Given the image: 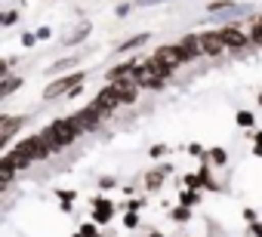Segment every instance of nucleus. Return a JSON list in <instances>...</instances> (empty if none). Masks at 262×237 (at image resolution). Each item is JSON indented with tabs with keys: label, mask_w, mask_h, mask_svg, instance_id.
<instances>
[{
	"label": "nucleus",
	"mask_w": 262,
	"mask_h": 237,
	"mask_svg": "<svg viewBox=\"0 0 262 237\" xmlns=\"http://www.w3.org/2000/svg\"><path fill=\"white\" fill-rule=\"evenodd\" d=\"M68 121L74 124V130H77V133H86V130H96V127L105 121V117H102V111H99V108H93V105H90V108H83L80 114L68 117Z\"/></svg>",
	"instance_id": "obj_1"
},
{
	"label": "nucleus",
	"mask_w": 262,
	"mask_h": 237,
	"mask_svg": "<svg viewBox=\"0 0 262 237\" xmlns=\"http://www.w3.org/2000/svg\"><path fill=\"white\" fill-rule=\"evenodd\" d=\"M111 89H114V96L120 99V105H133L136 102V96H139V86H136V80H111Z\"/></svg>",
	"instance_id": "obj_2"
},
{
	"label": "nucleus",
	"mask_w": 262,
	"mask_h": 237,
	"mask_svg": "<svg viewBox=\"0 0 262 237\" xmlns=\"http://www.w3.org/2000/svg\"><path fill=\"white\" fill-rule=\"evenodd\" d=\"M198 46H201L204 56H222V53H225V43H222L219 31H207V34H201V37H198Z\"/></svg>",
	"instance_id": "obj_3"
},
{
	"label": "nucleus",
	"mask_w": 262,
	"mask_h": 237,
	"mask_svg": "<svg viewBox=\"0 0 262 237\" xmlns=\"http://www.w3.org/2000/svg\"><path fill=\"white\" fill-rule=\"evenodd\" d=\"M155 59H158V62H161V65H164L170 74H173V71L182 65V53H179V46H161Z\"/></svg>",
	"instance_id": "obj_4"
},
{
	"label": "nucleus",
	"mask_w": 262,
	"mask_h": 237,
	"mask_svg": "<svg viewBox=\"0 0 262 237\" xmlns=\"http://www.w3.org/2000/svg\"><path fill=\"white\" fill-rule=\"evenodd\" d=\"M77 80H83V74H68V77H62V80L50 83V86L43 89V96H47V99H53V96H62V92L74 89V86H77Z\"/></svg>",
	"instance_id": "obj_5"
},
{
	"label": "nucleus",
	"mask_w": 262,
	"mask_h": 237,
	"mask_svg": "<svg viewBox=\"0 0 262 237\" xmlns=\"http://www.w3.org/2000/svg\"><path fill=\"white\" fill-rule=\"evenodd\" d=\"M117 105H120V99L114 96V89H111V86H108V89H102V92L96 96V102H93V108H99V111H102V117H108Z\"/></svg>",
	"instance_id": "obj_6"
},
{
	"label": "nucleus",
	"mask_w": 262,
	"mask_h": 237,
	"mask_svg": "<svg viewBox=\"0 0 262 237\" xmlns=\"http://www.w3.org/2000/svg\"><path fill=\"white\" fill-rule=\"evenodd\" d=\"M219 37H222V43L225 46H231V50H241V46H247V34L244 31H237V28H225V31H219Z\"/></svg>",
	"instance_id": "obj_7"
},
{
	"label": "nucleus",
	"mask_w": 262,
	"mask_h": 237,
	"mask_svg": "<svg viewBox=\"0 0 262 237\" xmlns=\"http://www.w3.org/2000/svg\"><path fill=\"white\" fill-rule=\"evenodd\" d=\"M111 216H114V206H111V200H93V222H96V225H99V222L105 225Z\"/></svg>",
	"instance_id": "obj_8"
},
{
	"label": "nucleus",
	"mask_w": 262,
	"mask_h": 237,
	"mask_svg": "<svg viewBox=\"0 0 262 237\" xmlns=\"http://www.w3.org/2000/svg\"><path fill=\"white\" fill-rule=\"evenodd\" d=\"M179 46V53H182V62H191V59H198L201 56V46H198V37H185L182 43H176Z\"/></svg>",
	"instance_id": "obj_9"
},
{
	"label": "nucleus",
	"mask_w": 262,
	"mask_h": 237,
	"mask_svg": "<svg viewBox=\"0 0 262 237\" xmlns=\"http://www.w3.org/2000/svg\"><path fill=\"white\" fill-rule=\"evenodd\" d=\"M19 124H22V121H19V117H16V121H7V124H4V130H0V148H4V145H7V142H10V139L16 136V130H19Z\"/></svg>",
	"instance_id": "obj_10"
},
{
	"label": "nucleus",
	"mask_w": 262,
	"mask_h": 237,
	"mask_svg": "<svg viewBox=\"0 0 262 237\" xmlns=\"http://www.w3.org/2000/svg\"><path fill=\"white\" fill-rule=\"evenodd\" d=\"M13 176H16V170L10 167V160L4 157V160H0V191H4L10 182H13Z\"/></svg>",
	"instance_id": "obj_11"
},
{
	"label": "nucleus",
	"mask_w": 262,
	"mask_h": 237,
	"mask_svg": "<svg viewBox=\"0 0 262 237\" xmlns=\"http://www.w3.org/2000/svg\"><path fill=\"white\" fill-rule=\"evenodd\" d=\"M19 86H22V77H7V83H0V99L10 96V92H16Z\"/></svg>",
	"instance_id": "obj_12"
},
{
	"label": "nucleus",
	"mask_w": 262,
	"mask_h": 237,
	"mask_svg": "<svg viewBox=\"0 0 262 237\" xmlns=\"http://www.w3.org/2000/svg\"><path fill=\"white\" fill-rule=\"evenodd\" d=\"M145 185H148V188H151V191H158V188H161V185H164V173H151V176H148V179H145Z\"/></svg>",
	"instance_id": "obj_13"
},
{
	"label": "nucleus",
	"mask_w": 262,
	"mask_h": 237,
	"mask_svg": "<svg viewBox=\"0 0 262 237\" xmlns=\"http://www.w3.org/2000/svg\"><path fill=\"white\" fill-rule=\"evenodd\" d=\"M182 203H185V206H194V203H201V194H194V191H185V194H182Z\"/></svg>",
	"instance_id": "obj_14"
},
{
	"label": "nucleus",
	"mask_w": 262,
	"mask_h": 237,
	"mask_svg": "<svg viewBox=\"0 0 262 237\" xmlns=\"http://www.w3.org/2000/svg\"><path fill=\"white\" fill-rule=\"evenodd\" d=\"M237 124H241V127H253V114H250V111H241V114H237Z\"/></svg>",
	"instance_id": "obj_15"
},
{
	"label": "nucleus",
	"mask_w": 262,
	"mask_h": 237,
	"mask_svg": "<svg viewBox=\"0 0 262 237\" xmlns=\"http://www.w3.org/2000/svg\"><path fill=\"white\" fill-rule=\"evenodd\" d=\"M250 40H253V43H259V46H262V22H259V25H256V28H253V31H250Z\"/></svg>",
	"instance_id": "obj_16"
},
{
	"label": "nucleus",
	"mask_w": 262,
	"mask_h": 237,
	"mask_svg": "<svg viewBox=\"0 0 262 237\" xmlns=\"http://www.w3.org/2000/svg\"><path fill=\"white\" fill-rule=\"evenodd\" d=\"M142 43H145V37H133V40H126V43H123L120 50L126 53V50H133V46H142Z\"/></svg>",
	"instance_id": "obj_17"
},
{
	"label": "nucleus",
	"mask_w": 262,
	"mask_h": 237,
	"mask_svg": "<svg viewBox=\"0 0 262 237\" xmlns=\"http://www.w3.org/2000/svg\"><path fill=\"white\" fill-rule=\"evenodd\" d=\"M96 234V222H86L83 228H80V237H93Z\"/></svg>",
	"instance_id": "obj_18"
},
{
	"label": "nucleus",
	"mask_w": 262,
	"mask_h": 237,
	"mask_svg": "<svg viewBox=\"0 0 262 237\" xmlns=\"http://www.w3.org/2000/svg\"><path fill=\"white\" fill-rule=\"evenodd\" d=\"M210 154H213V163H225V151L222 148H213Z\"/></svg>",
	"instance_id": "obj_19"
},
{
	"label": "nucleus",
	"mask_w": 262,
	"mask_h": 237,
	"mask_svg": "<svg viewBox=\"0 0 262 237\" xmlns=\"http://www.w3.org/2000/svg\"><path fill=\"white\" fill-rule=\"evenodd\" d=\"M173 219H179V222H185V219H188V209H173Z\"/></svg>",
	"instance_id": "obj_20"
},
{
	"label": "nucleus",
	"mask_w": 262,
	"mask_h": 237,
	"mask_svg": "<svg viewBox=\"0 0 262 237\" xmlns=\"http://www.w3.org/2000/svg\"><path fill=\"white\" fill-rule=\"evenodd\" d=\"M164 151H167V148H164V145H158V148H151V157H164Z\"/></svg>",
	"instance_id": "obj_21"
},
{
	"label": "nucleus",
	"mask_w": 262,
	"mask_h": 237,
	"mask_svg": "<svg viewBox=\"0 0 262 237\" xmlns=\"http://www.w3.org/2000/svg\"><path fill=\"white\" fill-rule=\"evenodd\" d=\"M4 74H7V62H4V59H0V77H4Z\"/></svg>",
	"instance_id": "obj_22"
},
{
	"label": "nucleus",
	"mask_w": 262,
	"mask_h": 237,
	"mask_svg": "<svg viewBox=\"0 0 262 237\" xmlns=\"http://www.w3.org/2000/svg\"><path fill=\"white\" fill-rule=\"evenodd\" d=\"M151 237H164V234H151Z\"/></svg>",
	"instance_id": "obj_23"
},
{
	"label": "nucleus",
	"mask_w": 262,
	"mask_h": 237,
	"mask_svg": "<svg viewBox=\"0 0 262 237\" xmlns=\"http://www.w3.org/2000/svg\"><path fill=\"white\" fill-rule=\"evenodd\" d=\"M259 105H262V96H259Z\"/></svg>",
	"instance_id": "obj_24"
},
{
	"label": "nucleus",
	"mask_w": 262,
	"mask_h": 237,
	"mask_svg": "<svg viewBox=\"0 0 262 237\" xmlns=\"http://www.w3.org/2000/svg\"><path fill=\"white\" fill-rule=\"evenodd\" d=\"M74 237H80V234H74Z\"/></svg>",
	"instance_id": "obj_25"
},
{
	"label": "nucleus",
	"mask_w": 262,
	"mask_h": 237,
	"mask_svg": "<svg viewBox=\"0 0 262 237\" xmlns=\"http://www.w3.org/2000/svg\"><path fill=\"white\" fill-rule=\"evenodd\" d=\"M93 237H99V234H93Z\"/></svg>",
	"instance_id": "obj_26"
}]
</instances>
